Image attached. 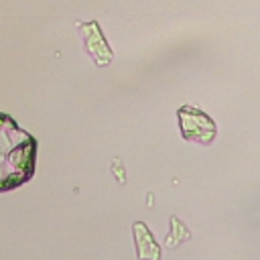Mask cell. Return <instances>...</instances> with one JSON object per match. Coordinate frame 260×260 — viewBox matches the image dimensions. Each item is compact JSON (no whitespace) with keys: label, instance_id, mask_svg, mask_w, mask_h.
Instances as JSON below:
<instances>
[{"label":"cell","instance_id":"cell-1","mask_svg":"<svg viewBox=\"0 0 260 260\" xmlns=\"http://www.w3.org/2000/svg\"><path fill=\"white\" fill-rule=\"evenodd\" d=\"M35 140L0 116V189H10L32 173Z\"/></svg>","mask_w":260,"mask_h":260},{"label":"cell","instance_id":"cell-2","mask_svg":"<svg viewBox=\"0 0 260 260\" xmlns=\"http://www.w3.org/2000/svg\"><path fill=\"white\" fill-rule=\"evenodd\" d=\"M181 118V128H183V136L189 140H197V142H211L215 136V124L199 110L193 108H183L179 112Z\"/></svg>","mask_w":260,"mask_h":260},{"label":"cell","instance_id":"cell-3","mask_svg":"<svg viewBox=\"0 0 260 260\" xmlns=\"http://www.w3.org/2000/svg\"><path fill=\"white\" fill-rule=\"evenodd\" d=\"M134 234H136V242H138V256H140V258H146V260H158L160 250H158V246L154 244L150 232H148L142 223H136Z\"/></svg>","mask_w":260,"mask_h":260}]
</instances>
